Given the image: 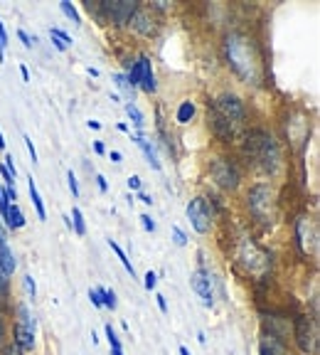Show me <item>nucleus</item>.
<instances>
[{
	"label": "nucleus",
	"instance_id": "obj_11",
	"mask_svg": "<svg viewBox=\"0 0 320 355\" xmlns=\"http://www.w3.org/2000/svg\"><path fill=\"white\" fill-rule=\"evenodd\" d=\"M128 30H131V33H136L139 37L150 40V37H155V35H158L160 20H158V15H155L153 10L139 6V10L133 12V17L128 20Z\"/></svg>",
	"mask_w": 320,
	"mask_h": 355
},
{
	"label": "nucleus",
	"instance_id": "obj_47",
	"mask_svg": "<svg viewBox=\"0 0 320 355\" xmlns=\"http://www.w3.org/2000/svg\"><path fill=\"white\" fill-rule=\"evenodd\" d=\"M96 185H99L101 193H106V190H109V183H106V178H104V175H96Z\"/></svg>",
	"mask_w": 320,
	"mask_h": 355
},
{
	"label": "nucleus",
	"instance_id": "obj_41",
	"mask_svg": "<svg viewBox=\"0 0 320 355\" xmlns=\"http://www.w3.org/2000/svg\"><path fill=\"white\" fill-rule=\"evenodd\" d=\"M114 82H116V87L123 89V92H131V89H128V82H126V74H114Z\"/></svg>",
	"mask_w": 320,
	"mask_h": 355
},
{
	"label": "nucleus",
	"instance_id": "obj_55",
	"mask_svg": "<svg viewBox=\"0 0 320 355\" xmlns=\"http://www.w3.org/2000/svg\"><path fill=\"white\" fill-rule=\"evenodd\" d=\"M116 128H118V131H121V133H128V123H123V121H121V123H118V126H116Z\"/></svg>",
	"mask_w": 320,
	"mask_h": 355
},
{
	"label": "nucleus",
	"instance_id": "obj_20",
	"mask_svg": "<svg viewBox=\"0 0 320 355\" xmlns=\"http://www.w3.org/2000/svg\"><path fill=\"white\" fill-rule=\"evenodd\" d=\"M193 116H195V101H180V106H177V114H175V119H177V123H190L193 121Z\"/></svg>",
	"mask_w": 320,
	"mask_h": 355
},
{
	"label": "nucleus",
	"instance_id": "obj_5",
	"mask_svg": "<svg viewBox=\"0 0 320 355\" xmlns=\"http://www.w3.org/2000/svg\"><path fill=\"white\" fill-rule=\"evenodd\" d=\"M293 338L303 355H318V321L313 316H296L293 321Z\"/></svg>",
	"mask_w": 320,
	"mask_h": 355
},
{
	"label": "nucleus",
	"instance_id": "obj_52",
	"mask_svg": "<svg viewBox=\"0 0 320 355\" xmlns=\"http://www.w3.org/2000/svg\"><path fill=\"white\" fill-rule=\"evenodd\" d=\"M94 150H96L99 155H104V153H106V146L101 144V141H96V144H94Z\"/></svg>",
	"mask_w": 320,
	"mask_h": 355
},
{
	"label": "nucleus",
	"instance_id": "obj_26",
	"mask_svg": "<svg viewBox=\"0 0 320 355\" xmlns=\"http://www.w3.org/2000/svg\"><path fill=\"white\" fill-rule=\"evenodd\" d=\"M72 227H74V232H77L79 237H84V234H87V225H84V215H82V210H79V207H74V210H72Z\"/></svg>",
	"mask_w": 320,
	"mask_h": 355
},
{
	"label": "nucleus",
	"instance_id": "obj_25",
	"mask_svg": "<svg viewBox=\"0 0 320 355\" xmlns=\"http://www.w3.org/2000/svg\"><path fill=\"white\" fill-rule=\"evenodd\" d=\"M126 82H128V89H139V84H141V64H139V60L133 62L131 64V69H128V74H126Z\"/></svg>",
	"mask_w": 320,
	"mask_h": 355
},
{
	"label": "nucleus",
	"instance_id": "obj_57",
	"mask_svg": "<svg viewBox=\"0 0 320 355\" xmlns=\"http://www.w3.org/2000/svg\"><path fill=\"white\" fill-rule=\"evenodd\" d=\"M111 355H123V348H111Z\"/></svg>",
	"mask_w": 320,
	"mask_h": 355
},
{
	"label": "nucleus",
	"instance_id": "obj_48",
	"mask_svg": "<svg viewBox=\"0 0 320 355\" xmlns=\"http://www.w3.org/2000/svg\"><path fill=\"white\" fill-rule=\"evenodd\" d=\"M0 244H8V230L3 225V220H0Z\"/></svg>",
	"mask_w": 320,
	"mask_h": 355
},
{
	"label": "nucleus",
	"instance_id": "obj_51",
	"mask_svg": "<svg viewBox=\"0 0 320 355\" xmlns=\"http://www.w3.org/2000/svg\"><path fill=\"white\" fill-rule=\"evenodd\" d=\"M109 158H111V161H114V163H121V158H123V155L118 153V150H111V155H109Z\"/></svg>",
	"mask_w": 320,
	"mask_h": 355
},
{
	"label": "nucleus",
	"instance_id": "obj_44",
	"mask_svg": "<svg viewBox=\"0 0 320 355\" xmlns=\"http://www.w3.org/2000/svg\"><path fill=\"white\" fill-rule=\"evenodd\" d=\"M141 183H143V180H141L139 175H131V178H128V188H131V190H141Z\"/></svg>",
	"mask_w": 320,
	"mask_h": 355
},
{
	"label": "nucleus",
	"instance_id": "obj_7",
	"mask_svg": "<svg viewBox=\"0 0 320 355\" xmlns=\"http://www.w3.org/2000/svg\"><path fill=\"white\" fill-rule=\"evenodd\" d=\"M188 220L197 234H210L215 227V210L204 198H193L188 205Z\"/></svg>",
	"mask_w": 320,
	"mask_h": 355
},
{
	"label": "nucleus",
	"instance_id": "obj_3",
	"mask_svg": "<svg viewBox=\"0 0 320 355\" xmlns=\"http://www.w3.org/2000/svg\"><path fill=\"white\" fill-rule=\"evenodd\" d=\"M247 207L249 215L256 222L269 227L274 217H276V193L269 183H254L247 190Z\"/></svg>",
	"mask_w": 320,
	"mask_h": 355
},
{
	"label": "nucleus",
	"instance_id": "obj_43",
	"mask_svg": "<svg viewBox=\"0 0 320 355\" xmlns=\"http://www.w3.org/2000/svg\"><path fill=\"white\" fill-rule=\"evenodd\" d=\"M8 212V200H6V193H3V188H0V220L6 217Z\"/></svg>",
	"mask_w": 320,
	"mask_h": 355
},
{
	"label": "nucleus",
	"instance_id": "obj_9",
	"mask_svg": "<svg viewBox=\"0 0 320 355\" xmlns=\"http://www.w3.org/2000/svg\"><path fill=\"white\" fill-rule=\"evenodd\" d=\"M212 106L232 123H242L244 119H247V104H244L242 96L232 94V92H222V94L212 101Z\"/></svg>",
	"mask_w": 320,
	"mask_h": 355
},
{
	"label": "nucleus",
	"instance_id": "obj_50",
	"mask_svg": "<svg viewBox=\"0 0 320 355\" xmlns=\"http://www.w3.org/2000/svg\"><path fill=\"white\" fill-rule=\"evenodd\" d=\"M139 200L143 202V205H153V198H150V195H145V193H141Z\"/></svg>",
	"mask_w": 320,
	"mask_h": 355
},
{
	"label": "nucleus",
	"instance_id": "obj_54",
	"mask_svg": "<svg viewBox=\"0 0 320 355\" xmlns=\"http://www.w3.org/2000/svg\"><path fill=\"white\" fill-rule=\"evenodd\" d=\"M87 72H89V77H99V69H94V67H89Z\"/></svg>",
	"mask_w": 320,
	"mask_h": 355
},
{
	"label": "nucleus",
	"instance_id": "obj_2",
	"mask_svg": "<svg viewBox=\"0 0 320 355\" xmlns=\"http://www.w3.org/2000/svg\"><path fill=\"white\" fill-rule=\"evenodd\" d=\"M244 153H247L249 161H254L266 175H276L281 171V150L278 144L274 141V136L266 131H251L247 136V144H244Z\"/></svg>",
	"mask_w": 320,
	"mask_h": 355
},
{
	"label": "nucleus",
	"instance_id": "obj_31",
	"mask_svg": "<svg viewBox=\"0 0 320 355\" xmlns=\"http://www.w3.org/2000/svg\"><path fill=\"white\" fill-rule=\"evenodd\" d=\"M50 33H52V35H57V37H60L62 42L66 44V47H69V44H74L72 35H69V33H64V30H62V28H50Z\"/></svg>",
	"mask_w": 320,
	"mask_h": 355
},
{
	"label": "nucleus",
	"instance_id": "obj_59",
	"mask_svg": "<svg viewBox=\"0 0 320 355\" xmlns=\"http://www.w3.org/2000/svg\"><path fill=\"white\" fill-rule=\"evenodd\" d=\"M180 355H190V350L185 348V345H180Z\"/></svg>",
	"mask_w": 320,
	"mask_h": 355
},
{
	"label": "nucleus",
	"instance_id": "obj_42",
	"mask_svg": "<svg viewBox=\"0 0 320 355\" xmlns=\"http://www.w3.org/2000/svg\"><path fill=\"white\" fill-rule=\"evenodd\" d=\"M25 146H28V153H30V158H33V163H37V150H35V144L30 136H25Z\"/></svg>",
	"mask_w": 320,
	"mask_h": 355
},
{
	"label": "nucleus",
	"instance_id": "obj_46",
	"mask_svg": "<svg viewBox=\"0 0 320 355\" xmlns=\"http://www.w3.org/2000/svg\"><path fill=\"white\" fill-rule=\"evenodd\" d=\"M155 301H158V309L163 311V313H168V304H166V296H163V294H158V296H155Z\"/></svg>",
	"mask_w": 320,
	"mask_h": 355
},
{
	"label": "nucleus",
	"instance_id": "obj_56",
	"mask_svg": "<svg viewBox=\"0 0 320 355\" xmlns=\"http://www.w3.org/2000/svg\"><path fill=\"white\" fill-rule=\"evenodd\" d=\"M89 128H94V131H99L101 123H99V121H89Z\"/></svg>",
	"mask_w": 320,
	"mask_h": 355
},
{
	"label": "nucleus",
	"instance_id": "obj_39",
	"mask_svg": "<svg viewBox=\"0 0 320 355\" xmlns=\"http://www.w3.org/2000/svg\"><path fill=\"white\" fill-rule=\"evenodd\" d=\"M141 225H143L145 232H155V222L150 215H141Z\"/></svg>",
	"mask_w": 320,
	"mask_h": 355
},
{
	"label": "nucleus",
	"instance_id": "obj_34",
	"mask_svg": "<svg viewBox=\"0 0 320 355\" xmlns=\"http://www.w3.org/2000/svg\"><path fill=\"white\" fill-rule=\"evenodd\" d=\"M172 237H175V244L177 247H185L188 244V237H185V232H182L177 225H172Z\"/></svg>",
	"mask_w": 320,
	"mask_h": 355
},
{
	"label": "nucleus",
	"instance_id": "obj_38",
	"mask_svg": "<svg viewBox=\"0 0 320 355\" xmlns=\"http://www.w3.org/2000/svg\"><path fill=\"white\" fill-rule=\"evenodd\" d=\"M0 355H22V350L17 348L15 343H6L3 348H0Z\"/></svg>",
	"mask_w": 320,
	"mask_h": 355
},
{
	"label": "nucleus",
	"instance_id": "obj_16",
	"mask_svg": "<svg viewBox=\"0 0 320 355\" xmlns=\"http://www.w3.org/2000/svg\"><path fill=\"white\" fill-rule=\"evenodd\" d=\"M131 141H133V144H136V146H139L141 150H143L145 161L150 163V168H153V171H160L158 153H155V148H153V146H150V141H145L143 136H141V133H133V136H131Z\"/></svg>",
	"mask_w": 320,
	"mask_h": 355
},
{
	"label": "nucleus",
	"instance_id": "obj_27",
	"mask_svg": "<svg viewBox=\"0 0 320 355\" xmlns=\"http://www.w3.org/2000/svg\"><path fill=\"white\" fill-rule=\"evenodd\" d=\"M10 299V277L0 269V304H6Z\"/></svg>",
	"mask_w": 320,
	"mask_h": 355
},
{
	"label": "nucleus",
	"instance_id": "obj_28",
	"mask_svg": "<svg viewBox=\"0 0 320 355\" xmlns=\"http://www.w3.org/2000/svg\"><path fill=\"white\" fill-rule=\"evenodd\" d=\"M60 10L64 12V15L69 17V20H72V22H77V25H79V22H82V17H79L77 8H74L72 3H69V0H60Z\"/></svg>",
	"mask_w": 320,
	"mask_h": 355
},
{
	"label": "nucleus",
	"instance_id": "obj_36",
	"mask_svg": "<svg viewBox=\"0 0 320 355\" xmlns=\"http://www.w3.org/2000/svg\"><path fill=\"white\" fill-rule=\"evenodd\" d=\"M143 286L148 288V291H155V286H158V274H155V272H148V274H145Z\"/></svg>",
	"mask_w": 320,
	"mask_h": 355
},
{
	"label": "nucleus",
	"instance_id": "obj_37",
	"mask_svg": "<svg viewBox=\"0 0 320 355\" xmlns=\"http://www.w3.org/2000/svg\"><path fill=\"white\" fill-rule=\"evenodd\" d=\"M17 37H20V42L25 44V47H28V50H30V47H33L35 42H37V37H30V35L25 33V30H17Z\"/></svg>",
	"mask_w": 320,
	"mask_h": 355
},
{
	"label": "nucleus",
	"instance_id": "obj_4",
	"mask_svg": "<svg viewBox=\"0 0 320 355\" xmlns=\"http://www.w3.org/2000/svg\"><path fill=\"white\" fill-rule=\"evenodd\" d=\"M12 343L22 353H33L35 350V316L28 309V304H15V326H12Z\"/></svg>",
	"mask_w": 320,
	"mask_h": 355
},
{
	"label": "nucleus",
	"instance_id": "obj_45",
	"mask_svg": "<svg viewBox=\"0 0 320 355\" xmlns=\"http://www.w3.org/2000/svg\"><path fill=\"white\" fill-rule=\"evenodd\" d=\"M89 299H91V304H94L96 309H104V306H101V299H99V294H96L94 288H91V291H89Z\"/></svg>",
	"mask_w": 320,
	"mask_h": 355
},
{
	"label": "nucleus",
	"instance_id": "obj_24",
	"mask_svg": "<svg viewBox=\"0 0 320 355\" xmlns=\"http://www.w3.org/2000/svg\"><path fill=\"white\" fill-rule=\"evenodd\" d=\"M109 247H111V250H114V252H116V257H118V259H121L123 269H126V272L131 274V279L136 277V269H133V264H131V259H128V257H126V252H123L121 247H118V244L114 242V239H109Z\"/></svg>",
	"mask_w": 320,
	"mask_h": 355
},
{
	"label": "nucleus",
	"instance_id": "obj_33",
	"mask_svg": "<svg viewBox=\"0 0 320 355\" xmlns=\"http://www.w3.org/2000/svg\"><path fill=\"white\" fill-rule=\"evenodd\" d=\"M66 183H69V190H72L74 198H79V183H77V175L72 171H66Z\"/></svg>",
	"mask_w": 320,
	"mask_h": 355
},
{
	"label": "nucleus",
	"instance_id": "obj_32",
	"mask_svg": "<svg viewBox=\"0 0 320 355\" xmlns=\"http://www.w3.org/2000/svg\"><path fill=\"white\" fill-rule=\"evenodd\" d=\"M0 180L6 183V188H15V178L6 171V166H3V163H0Z\"/></svg>",
	"mask_w": 320,
	"mask_h": 355
},
{
	"label": "nucleus",
	"instance_id": "obj_17",
	"mask_svg": "<svg viewBox=\"0 0 320 355\" xmlns=\"http://www.w3.org/2000/svg\"><path fill=\"white\" fill-rule=\"evenodd\" d=\"M0 269L8 274V277H12L17 269V259L15 254H12V250L8 247V244H0Z\"/></svg>",
	"mask_w": 320,
	"mask_h": 355
},
{
	"label": "nucleus",
	"instance_id": "obj_30",
	"mask_svg": "<svg viewBox=\"0 0 320 355\" xmlns=\"http://www.w3.org/2000/svg\"><path fill=\"white\" fill-rule=\"evenodd\" d=\"M106 338H109V345L111 348H121V340H118V336H116V331H114V326H106Z\"/></svg>",
	"mask_w": 320,
	"mask_h": 355
},
{
	"label": "nucleus",
	"instance_id": "obj_10",
	"mask_svg": "<svg viewBox=\"0 0 320 355\" xmlns=\"http://www.w3.org/2000/svg\"><path fill=\"white\" fill-rule=\"evenodd\" d=\"M136 10H139L136 0H104L106 22H111L114 28H126Z\"/></svg>",
	"mask_w": 320,
	"mask_h": 355
},
{
	"label": "nucleus",
	"instance_id": "obj_23",
	"mask_svg": "<svg viewBox=\"0 0 320 355\" xmlns=\"http://www.w3.org/2000/svg\"><path fill=\"white\" fill-rule=\"evenodd\" d=\"M87 12L89 15H94L99 20V25H106V12H104V0H89L87 6Z\"/></svg>",
	"mask_w": 320,
	"mask_h": 355
},
{
	"label": "nucleus",
	"instance_id": "obj_40",
	"mask_svg": "<svg viewBox=\"0 0 320 355\" xmlns=\"http://www.w3.org/2000/svg\"><path fill=\"white\" fill-rule=\"evenodd\" d=\"M3 166H6V171H8V173H10V175H12V178H15V175H17V168H15V158H12V155H10V153H8V155H6V163H3Z\"/></svg>",
	"mask_w": 320,
	"mask_h": 355
},
{
	"label": "nucleus",
	"instance_id": "obj_22",
	"mask_svg": "<svg viewBox=\"0 0 320 355\" xmlns=\"http://www.w3.org/2000/svg\"><path fill=\"white\" fill-rule=\"evenodd\" d=\"M126 114H128V119H131L133 126L139 128V131H143V128H145V119H143V114H141V109L133 104V101H128V104H126Z\"/></svg>",
	"mask_w": 320,
	"mask_h": 355
},
{
	"label": "nucleus",
	"instance_id": "obj_58",
	"mask_svg": "<svg viewBox=\"0 0 320 355\" xmlns=\"http://www.w3.org/2000/svg\"><path fill=\"white\" fill-rule=\"evenodd\" d=\"M0 150H6V139H3V131H0Z\"/></svg>",
	"mask_w": 320,
	"mask_h": 355
},
{
	"label": "nucleus",
	"instance_id": "obj_12",
	"mask_svg": "<svg viewBox=\"0 0 320 355\" xmlns=\"http://www.w3.org/2000/svg\"><path fill=\"white\" fill-rule=\"evenodd\" d=\"M190 286L195 288V294L202 299V304L207 306V309H212L215 306V291H212V277L210 272L204 269V266H199V269H195L193 274H190Z\"/></svg>",
	"mask_w": 320,
	"mask_h": 355
},
{
	"label": "nucleus",
	"instance_id": "obj_19",
	"mask_svg": "<svg viewBox=\"0 0 320 355\" xmlns=\"http://www.w3.org/2000/svg\"><path fill=\"white\" fill-rule=\"evenodd\" d=\"M28 193H30V200H33L37 217H39V220H47V210H44V202H42V198H39V190H37V185H35L33 175L28 178Z\"/></svg>",
	"mask_w": 320,
	"mask_h": 355
},
{
	"label": "nucleus",
	"instance_id": "obj_8",
	"mask_svg": "<svg viewBox=\"0 0 320 355\" xmlns=\"http://www.w3.org/2000/svg\"><path fill=\"white\" fill-rule=\"evenodd\" d=\"M296 244L305 257L318 252V225L310 215H301L296 220Z\"/></svg>",
	"mask_w": 320,
	"mask_h": 355
},
{
	"label": "nucleus",
	"instance_id": "obj_6",
	"mask_svg": "<svg viewBox=\"0 0 320 355\" xmlns=\"http://www.w3.org/2000/svg\"><path fill=\"white\" fill-rule=\"evenodd\" d=\"M210 175L217 188L226 190V193H234V190L239 188V183H242V171H239V166L232 158H224V155L215 158V161L210 163Z\"/></svg>",
	"mask_w": 320,
	"mask_h": 355
},
{
	"label": "nucleus",
	"instance_id": "obj_53",
	"mask_svg": "<svg viewBox=\"0 0 320 355\" xmlns=\"http://www.w3.org/2000/svg\"><path fill=\"white\" fill-rule=\"evenodd\" d=\"M20 74H22V82H30V72H28V67L25 64L20 67Z\"/></svg>",
	"mask_w": 320,
	"mask_h": 355
},
{
	"label": "nucleus",
	"instance_id": "obj_1",
	"mask_svg": "<svg viewBox=\"0 0 320 355\" xmlns=\"http://www.w3.org/2000/svg\"><path fill=\"white\" fill-rule=\"evenodd\" d=\"M222 52H224L226 67L232 74L247 87H259L266 79V62L261 55V47L251 35L242 30H232L222 40Z\"/></svg>",
	"mask_w": 320,
	"mask_h": 355
},
{
	"label": "nucleus",
	"instance_id": "obj_35",
	"mask_svg": "<svg viewBox=\"0 0 320 355\" xmlns=\"http://www.w3.org/2000/svg\"><path fill=\"white\" fill-rule=\"evenodd\" d=\"M8 343V326H6V316H3V311H0V348Z\"/></svg>",
	"mask_w": 320,
	"mask_h": 355
},
{
	"label": "nucleus",
	"instance_id": "obj_18",
	"mask_svg": "<svg viewBox=\"0 0 320 355\" xmlns=\"http://www.w3.org/2000/svg\"><path fill=\"white\" fill-rule=\"evenodd\" d=\"M259 355H288V350H286V345L281 343V340H274L269 336V338H261V343H259Z\"/></svg>",
	"mask_w": 320,
	"mask_h": 355
},
{
	"label": "nucleus",
	"instance_id": "obj_15",
	"mask_svg": "<svg viewBox=\"0 0 320 355\" xmlns=\"http://www.w3.org/2000/svg\"><path fill=\"white\" fill-rule=\"evenodd\" d=\"M25 212L20 210V205L17 202H12V205H8V212L6 217H3V225H6V230H22L25 227Z\"/></svg>",
	"mask_w": 320,
	"mask_h": 355
},
{
	"label": "nucleus",
	"instance_id": "obj_14",
	"mask_svg": "<svg viewBox=\"0 0 320 355\" xmlns=\"http://www.w3.org/2000/svg\"><path fill=\"white\" fill-rule=\"evenodd\" d=\"M139 64H141V84H139V89H143L145 94H155V89H158V84H155L153 62H150V57H148V55H141V57H139Z\"/></svg>",
	"mask_w": 320,
	"mask_h": 355
},
{
	"label": "nucleus",
	"instance_id": "obj_13",
	"mask_svg": "<svg viewBox=\"0 0 320 355\" xmlns=\"http://www.w3.org/2000/svg\"><path fill=\"white\" fill-rule=\"evenodd\" d=\"M207 116H210V123H212V131H215L217 139H222L224 144H229V141H234V128H237V123H232L229 119H224L220 114V111L215 109V106L207 101Z\"/></svg>",
	"mask_w": 320,
	"mask_h": 355
},
{
	"label": "nucleus",
	"instance_id": "obj_21",
	"mask_svg": "<svg viewBox=\"0 0 320 355\" xmlns=\"http://www.w3.org/2000/svg\"><path fill=\"white\" fill-rule=\"evenodd\" d=\"M94 291H96V294H99L101 306H104V309H109V311H116L118 301H116V294H114V291H111V288L99 286V288H94Z\"/></svg>",
	"mask_w": 320,
	"mask_h": 355
},
{
	"label": "nucleus",
	"instance_id": "obj_29",
	"mask_svg": "<svg viewBox=\"0 0 320 355\" xmlns=\"http://www.w3.org/2000/svg\"><path fill=\"white\" fill-rule=\"evenodd\" d=\"M22 286H25V291H28L30 299H35V296H37V284H35V279L30 277V274H25V277H22Z\"/></svg>",
	"mask_w": 320,
	"mask_h": 355
},
{
	"label": "nucleus",
	"instance_id": "obj_49",
	"mask_svg": "<svg viewBox=\"0 0 320 355\" xmlns=\"http://www.w3.org/2000/svg\"><path fill=\"white\" fill-rule=\"evenodd\" d=\"M0 42L8 44V30H6V25H3V22H0Z\"/></svg>",
	"mask_w": 320,
	"mask_h": 355
}]
</instances>
